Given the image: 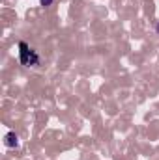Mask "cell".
Wrapping results in <instances>:
<instances>
[{"mask_svg": "<svg viewBox=\"0 0 159 160\" xmlns=\"http://www.w3.org/2000/svg\"><path fill=\"white\" fill-rule=\"evenodd\" d=\"M19 60H21V63L26 65V67H34V65L40 63V58H38L36 50H32L25 41L19 43Z\"/></svg>", "mask_w": 159, "mask_h": 160, "instance_id": "cell-1", "label": "cell"}, {"mask_svg": "<svg viewBox=\"0 0 159 160\" xmlns=\"http://www.w3.org/2000/svg\"><path fill=\"white\" fill-rule=\"evenodd\" d=\"M4 143H6L8 147H17V145H19V138H17V134H15V132H8L6 138H4Z\"/></svg>", "mask_w": 159, "mask_h": 160, "instance_id": "cell-2", "label": "cell"}, {"mask_svg": "<svg viewBox=\"0 0 159 160\" xmlns=\"http://www.w3.org/2000/svg\"><path fill=\"white\" fill-rule=\"evenodd\" d=\"M41 2V6H51L52 4V0H40Z\"/></svg>", "mask_w": 159, "mask_h": 160, "instance_id": "cell-3", "label": "cell"}, {"mask_svg": "<svg viewBox=\"0 0 159 160\" xmlns=\"http://www.w3.org/2000/svg\"><path fill=\"white\" fill-rule=\"evenodd\" d=\"M156 30H157V34H159V24H157V28H156Z\"/></svg>", "mask_w": 159, "mask_h": 160, "instance_id": "cell-4", "label": "cell"}]
</instances>
